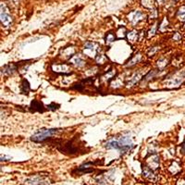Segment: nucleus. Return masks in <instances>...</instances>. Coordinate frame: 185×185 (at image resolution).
<instances>
[{
    "label": "nucleus",
    "instance_id": "obj_1",
    "mask_svg": "<svg viewBox=\"0 0 185 185\" xmlns=\"http://www.w3.org/2000/svg\"><path fill=\"white\" fill-rule=\"evenodd\" d=\"M58 131L57 129H42L37 131L31 137V140L34 143H43L46 139L50 138Z\"/></svg>",
    "mask_w": 185,
    "mask_h": 185
},
{
    "label": "nucleus",
    "instance_id": "obj_2",
    "mask_svg": "<svg viewBox=\"0 0 185 185\" xmlns=\"http://www.w3.org/2000/svg\"><path fill=\"white\" fill-rule=\"evenodd\" d=\"M119 152L120 153H126L133 147V143L131 141V138L130 136H121L119 140Z\"/></svg>",
    "mask_w": 185,
    "mask_h": 185
},
{
    "label": "nucleus",
    "instance_id": "obj_3",
    "mask_svg": "<svg viewBox=\"0 0 185 185\" xmlns=\"http://www.w3.org/2000/svg\"><path fill=\"white\" fill-rule=\"evenodd\" d=\"M11 21H12L11 16L9 15L5 5H3V3H2L1 4V22H2L3 25L8 27L11 24Z\"/></svg>",
    "mask_w": 185,
    "mask_h": 185
},
{
    "label": "nucleus",
    "instance_id": "obj_4",
    "mask_svg": "<svg viewBox=\"0 0 185 185\" xmlns=\"http://www.w3.org/2000/svg\"><path fill=\"white\" fill-rule=\"evenodd\" d=\"M30 111L31 112H44L45 107H44V106L41 102L37 101V100H33L31 103Z\"/></svg>",
    "mask_w": 185,
    "mask_h": 185
},
{
    "label": "nucleus",
    "instance_id": "obj_5",
    "mask_svg": "<svg viewBox=\"0 0 185 185\" xmlns=\"http://www.w3.org/2000/svg\"><path fill=\"white\" fill-rule=\"evenodd\" d=\"M105 147L107 149H116L119 151V144L118 140H109L105 143Z\"/></svg>",
    "mask_w": 185,
    "mask_h": 185
},
{
    "label": "nucleus",
    "instance_id": "obj_6",
    "mask_svg": "<svg viewBox=\"0 0 185 185\" xmlns=\"http://www.w3.org/2000/svg\"><path fill=\"white\" fill-rule=\"evenodd\" d=\"M17 69L16 65L14 64H9V65H6L5 67L2 68V74H8V75H10V74L14 73V71Z\"/></svg>",
    "mask_w": 185,
    "mask_h": 185
},
{
    "label": "nucleus",
    "instance_id": "obj_7",
    "mask_svg": "<svg viewBox=\"0 0 185 185\" xmlns=\"http://www.w3.org/2000/svg\"><path fill=\"white\" fill-rule=\"evenodd\" d=\"M25 181L29 183L30 185H44L45 184L43 182V179L40 177H32Z\"/></svg>",
    "mask_w": 185,
    "mask_h": 185
},
{
    "label": "nucleus",
    "instance_id": "obj_8",
    "mask_svg": "<svg viewBox=\"0 0 185 185\" xmlns=\"http://www.w3.org/2000/svg\"><path fill=\"white\" fill-rule=\"evenodd\" d=\"M20 91H21L22 94H27L29 93L30 85H29V82L26 80L22 81V83H21V86H20Z\"/></svg>",
    "mask_w": 185,
    "mask_h": 185
},
{
    "label": "nucleus",
    "instance_id": "obj_9",
    "mask_svg": "<svg viewBox=\"0 0 185 185\" xmlns=\"http://www.w3.org/2000/svg\"><path fill=\"white\" fill-rule=\"evenodd\" d=\"M179 18H180V20H182V21L185 20V8H184V7H182V8L180 9V11H179Z\"/></svg>",
    "mask_w": 185,
    "mask_h": 185
},
{
    "label": "nucleus",
    "instance_id": "obj_10",
    "mask_svg": "<svg viewBox=\"0 0 185 185\" xmlns=\"http://www.w3.org/2000/svg\"><path fill=\"white\" fill-rule=\"evenodd\" d=\"M72 63H74L75 64L76 66H78V67H81V66H82L83 65V60L81 58V57H75V60H73L72 61Z\"/></svg>",
    "mask_w": 185,
    "mask_h": 185
},
{
    "label": "nucleus",
    "instance_id": "obj_11",
    "mask_svg": "<svg viewBox=\"0 0 185 185\" xmlns=\"http://www.w3.org/2000/svg\"><path fill=\"white\" fill-rule=\"evenodd\" d=\"M59 105L58 104H56V103H52L51 105H49V106H47V109L48 110H56V109H57V108H59Z\"/></svg>",
    "mask_w": 185,
    "mask_h": 185
},
{
    "label": "nucleus",
    "instance_id": "obj_12",
    "mask_svg": "<svg viewBox=\"0 0 185 185\" xmlns=\"http://www.w3.org/2000/svg\"><path fill=\"white\" fill-rule=\"evenodd\" d=\"M114 40H115V36H114L112 33L107 34V36H106V43H107V42H108V43H112Z\"/></svg>",
    "mask_w": 185,
    "mask_h": 185
},
{
    "label": "nucleus",
    "instance_id": "obj_13",
    "mask_svg": "<svg viewBox=\"0 0 185 185\" xmlns=\"http://www.w3.org/2000/svg\"><path fill=\"white\" fill-rule=\"evenodd\" d=\"M182 151L183 152H185V143H183V145H182Z\"/></svg>",
    "mask_w": 185,
    "mask_h": 185
}]
</instances>
